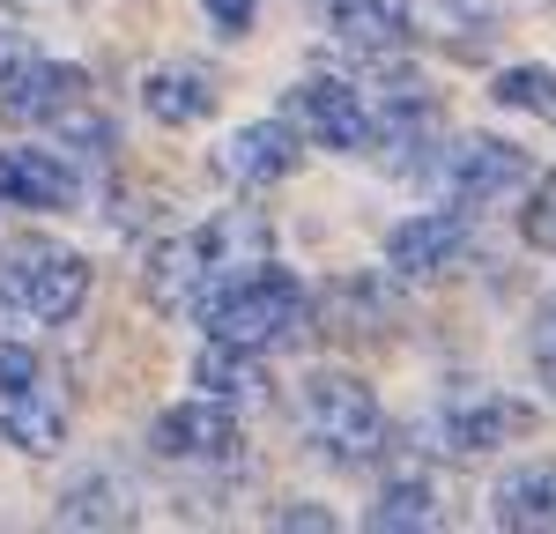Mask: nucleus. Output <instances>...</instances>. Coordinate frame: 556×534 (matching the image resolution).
I'll use <instances>...</instances> for the list:
<instances>
[{
	"label": "nucleus",
	"instance_id": "f257e3e1",
	"mask_svg": "<svg viewBox=\"0 0 556 534\" xmlns=\"http://www.w3.org/2000/svg\"><path fill=\"white\" fill-rule=\"evenodd\" d=\"M298 416H304V438L319 445L327 460L342 468H371L386 453V416H379V394L349 371H312L298 386Z\"/></svg>",
	"mask_w": 556,
	"mask_h": 534
},
{
	"label": "nucleus",
	"instance_id": "f03ea898",
	"mask_svg": "<svg viewBox=\"0 0 556 534\" xmlns=\"http://www.w3.org/2000/svg\"><path fill=\"white\" fill-rule=\"evenodd\" d=\"M304 282L298 275H282V267L267 260L253 267L245 282H230L223 297L208 305V342H230V349H282V342H298L304 334Z\"/></svg>",
	"mask_w": 556,
	"mask_h": 534
},
{
	"label": "nucleus",
	"instance_id": "7ed1b4c3",
	"mask_svg": "<svg viewBox=\"0 0 556 534\" xmlns=\"http://www.w3.org/2000/svg\"><path fill=\"white\" fill-rule=\"evenodd\" d=\"M0 290H8V305L23 312V319L67 327L89 297V267H83V253H67L52 238H15L8 245V267H0Z\"/></svg>",
	"mask_w": 556,
	"mask_h": 534
},
{
	"label": "nucleus",
	"instance_id": "20e7f679",
	"mask_svg": "<svg viewBox=\"0 0 556 534\" xmlns=\"http://www.w3.org/2000/svg\"><path fill=\"white\" fill-rule=\"evenodd\" d=\"M527 149L513 141H497V134H468V141H453L445 156H438V186L453 193V201H468V208H490V201H513V186H527Z\"/></svg>",
	"mask_w": 556,
	"mask_h": 534
},
{
	"label": "nucleus",
	"instance_id": "39448f33",
	"mask_svg": "<svg viewBox=\"0 0 556 534\" xmlns=\"http://www.w3.org/2000/svg\"><path fill=\"white\" fill-rule=\"evenodd\" d=\"M290 127L312 141V149H371V112H364V89L334 82V75H312V82L290 89Z\"/></svg>",
	"mask_w": 556,
	"mask_h": 534
},
{
	"label": "nucleus",
	"instance_id": "423d86ee",
	"mask_svg": "<svg viewBox=\"0 0 556 534\" xmlns=\"http://www.w3.org/2000/svg\"><path fill=\"white\" fill-rule=\"evenodd\" d=\"M438 438H445V453H497V445H513V438H534V408L513 394H460V400H445V416H438Z\"/></svg>",
	"mask_w": 556,
	"mask_h": 534
},
{
	"label": "nucleus",
	"instance_id": "0eeeda50",
	"mask_svg": "<svg viewBox=\"0 0 556 534\" xmlns=\"http://www.w3.org/2000/svg\"><path fill=\"white\" fill-rule=\"evenodd\" d=\"M149 445L164 453V460H193V468H215V460H238V416H230V400H186V408H164L156 416V431Z\"/></svg>",
	"mask_w": 556,
	"mask_h": 534
},
{
	"label": "nucleus",
	"instance_id": "6e6552de",
	"mask_svg": "<svg viewBox=\"0 0 556 534\" xmlns=\"http://www.w3.org/2000/svg\"><path fill=\"white\" fill-rule=\"evenodd\" d=\"M75 104H89V82H83V67H67V60H38L30 52L15 75H0V112L15 127H52Z\"/></svg>",
	"mask_w": 556,
	"mask_h": 534
},
{
	"label": "nucleus",
	"instance_id": "1a4fd4ad",
	"mask_svg": "<svg viewBox=\"0 0 556 534\" xmlns=\"http://www.w3.org/2000/svg\"><path fill=\"white\" fill-rule=\"evenodd\" d=\"M319 319H327L334 342H386V327L401 319L393 275H342V282L319 297Z\"/></svg>",
	"mask_w": 556,
	"mask_h": 534
},
{
	"label": "nucleus",
	"instance_id": "9d476101",
	"mask_svg": "<svg viewBox=\"0 0 556 534\" xmlns=\"http://www.w3.org/2000/svg\"><path fill=\"white\" fill-rule=\"evenodd\" d=\"M460 253H468V223L445 216V208L393 223V238H386V267H393V275H408V282H430V275H445V267L460 260Z\"/></svg>",
	"mask_w": 556,
	"mask_h": 534
},
{
	"label": "nucleus",
	"instance_id": "9b49d317",
	"mask_svg": "<svg viewBox=\"0 0 556 534\" xmlns=\"http://www.w3.org/2000/svg\"><path fill=\"white\" fill-rule=\"evenodd\" d=\"M298 164H304V149H298L290 119H253V127H238L223 141V171L238 178V186H282Z\"/></svg>",
	"mask_w": 556,
	"mask_h": 534
},
{
	"label": "nucleus",
	"instance_id": "f8f14e48",
	"mask_svg": "<svg viewBox=\"0 0 556 534\" xmlns=\"http://www.w3.org/2000/svg\"><path fill=\"white\" fill-rule=\"evenodd\" d=\"M334 44L364 52V60H393L408 44V0H319Z\"/></svg>",
	"mask_w": 556,
	"mask_h": 534
},
{
	"label": "nucleus",
	"instance_id": "ddd939ff",
	"mask_svg": "<svg viewBox=\"0 0 556 534\" xmlns=\"http://www.w3.org/2000/svg\"><path fill=\"white\" fill-rule=\"evenodd\" d=\"M141 104H149L156 127H201V119H215L223 89H215V75H201V67H149V75H141Z\"/></svg>",
	"mask_w": 556,
	"mask_h": 534
},
{
	"label": "nucleus",
	"instance_id": "4468645a",
	"mask_svg": "<svg viewBox=\"0 0 556 534\" xmlns=\"http://www.w3.org/2000/svg\"><path fill=\"white\" fill-rule=\"evenodd\" d=\"M0 193H8L15 208L60 216V208H75V171H67L52 149H15V156H0Z\"/></svg>",
	"mask_w": 556,
	"mask_h": 534
},
{
	"label": "nucleus",
	"instance_id": "2eb2a0df",
	"mask_svg": "<svg viewBox=\"0 0 556 534\" xmlns=\"http://www.w3.org/2000/svg\"><path fill=\"white\" fill-rule=\"evenodd\" d=\"M490 520L519 534H542L556 527V460H534V468H513L497 497H490Z\"/></svg>",
	"mask_w": 556,
	"mask_h": 534
},
{
	"label": "nucleus",
	"instance_id": "dca6fc26",
	"mask_svg": "<svg viewBox=\"0 0 556 534\" xmlns=\"http://www.w3.org/2000/svg\"><path fill=\"white\" fill-rule=\"evenodd\" d=\"M430 30L453 60H482L490 38L505 30V0H430Z\"/></svg>",
	"mask_w": 556,
	"mask_h": 534
},
{
	"label": "nucleus",
	"instance_id": "f3484780",
	"mask_svg": "<svg viewBox=\"0 0 556 534\" xmlns=\"http://www.w3.org/2000/svg\"><path fill=\"white\" fill-rule=\"evenodd\" d=\"M0 438L15 445V453H60L67 438V408L38 386H23V394H8V416H0Z\"/></svg>",
	"mask_w": 556,
	"mask_h": 534
},
{
	"label": "nucleus",
	"instance_id": "a211bd4d",
	"mask_svg": "<svg viewBox=\"0 0 556 534\" xmlns=\"http://www.w3.org/2000/svg\"><path fill=\"white\" fill-rule=\"evenodd\" d=\"M193 386H208V400H253V394H260V364H253V349L208 342V349L193 356Z\"/></svg>",
	"mask_w": 556,
	"mask_h": 534
},
{
	"label": "nucleus",
	"instance_id": "6ab92c4d",
	"mask_svg": "<svg viewBox=\"0 0 556 534\" xmlns=\"http://www.w3.org/2000/svg\"><path fill=\"white\" fill-rule=\"evenodd\" d=\"M371 527H379V534H393V527H401V534H408V527H438V490H430L416 468H408V475H393L386 497L371 505Z\"/></svg>",
	"mask_w": 556,
	"mask_h": 534
},
{
	"label": "nucleus",
	"instance_id": "aec40b11",
	"mask_svg": "<svg viewBox=\"0 0 556 534\" xmlns=\"http://www.w3.org/2000/svg\"><path fill=\"white\" fill-rule=\"evenodd\" d=\"M490 97H497L505 112H527V119H549L556 127V67H505Z\"/></svg>",
	"mask_w": 556,
	"mask_h": 534
},
{
	"label": "nucleus",
	"instance_id": "412c9836",
	"mask_svg": "<svg viewBox=\"0 0 556 534\" xmlns=\"http://www.w3.org/2000/svg\"><path fill=\"white\" fill-rule=\"evenodd\" d=\"M60 527H127V505L112 483H75L60 497Z\"/></svg>",
	"mask_w": 556,
	"mask_h": 534
},
{
	"label": "nucleus",
	"instance_id": "4be33fe9",
	"mask_svg": "<svg viewBox=\"0 0 556 534\" xmlns=\"http://www.w3.org/2000/svg\"><path fill=\"white\" fill-rule=\"evenodd\" d=\"M519 238L534 245V253H556V171L534 186V201L519 208Z\"/></svg>",
	"mask_w": 556,
	"mask_h": 534
},
{
	"label": "nucleus",
	"instance_id": "5701e85b",
	"mask_svg": "<svg viewBox=\"0 0 556 534\" xmlns=\"http://www.w3.org/2000/svg\"><path fill=\"white\" fill-rule=\"evenodd\" d=\"M23 386H38V349L0 342V394H23Z\"/></svg>",
	"mask_w": 556,
	"mask_h": 534
},
{
	"label": "nucleus",
	"instance_id": "b1692460",
	"mask_svg": "<svg viewBox=\"0 0 556 534\" xmlns=\"http://www.w3.org/2000/svg\"><path fill=\"white\" fill-rule=\"evenodd\" d=\"M527 349H534V364H542V379L556 386V297L534 312V327H527Z\"/></svg>",
	"mask_w": 556,
	"mask_h": 534
},
{
	"label": "nucleus",
	"instance_id": "393cba45",
	"mask_svg": "<svg viewBox=\"0 0 556 534\" xmlns=\"http://www.w3.org/2000/svg\"><path fill=\"white\" fill-rule=\"evenodd\" d=\"M275 527H298V534H319V527H334V512H327V505H275Z\"/></svg>",
	"mask_w": 556,
	"mask_h": 534
},
{
	"label": "nucleus",
	"instance_id": "a878e982",
	"mask_svg": "<svg viewBox=\"0 0 556 534\" xmlns=\"http://www.w3.org/2000/svg\"><path fill=\"white\" fill-rule=\"evenodd\" d=\"M23 60H30V44L15 38V30H0V75H15V67H23Z\"/></svg>",
	"mask_w": 556,
	"mask_h": 534
}]
</instances>
